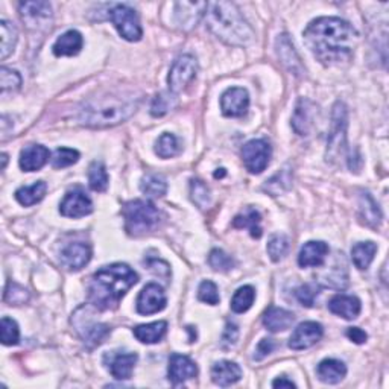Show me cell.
Listing matches in <instances>:
<instances>
[{
    "instance_id": "10",
    "label": "cell",
    "mask_w": 389,
    "mask_h": 389,
    "mask_svg": "<svg viewBox=\"0 0 389 389\" xmlns=\"http://www.w3.org/2000/svg\"><path fill=\"white\" fill-rule=\"evenodd\" d=\"M166 293L160 284L149 283L137 297V312L140 315H154L166 307Z\"/></svg>"
},
{
    "instance_id": "12",
    "label": "cell",
    "mask_w": 389,
    "mask_h": 389,
    "mask_svg": "<svg viewBox=\"0 0 389 389\" xmlns=\"http://www.w3.org/2000/svg\"><path fill=\"white\" fill-rule=\"evenodd\" d=\"M324 329L319 323L315 321H307V323H301L295 330H293L292 336L289 339V348L292 350H306L315 345L318 340L323 338Z\"/></svg>"
},
{
    "instance_id": "16",
    "label": "cell",
    "mask_w": 389,
    "mask_h": 389,
    "mask_svg": "<svg viewBox=\"0 0 389 389\" xmlns=\"http://www.w3.org/2000/svg\"><path fill=\"white\" fill-rule=\"evenodd\" d=\"M107 359H110V362H107L108 370H110L111 375L118 380H128L131 379L133 370L135 362H137L139 356L135 353H110L105 356Z\"/></svg>"
},
{
    "instance_id": "19",
    "label": "cell",
    "mask_w": 389,
    "mask_h": 389,
    "mask_svg": "<svg viewBox=\"0 0 389 389\" xmlns=\"http://www.w3.org/2000/svg\"><path fill=\"white\" fill-rule=\"evenodd\" d=\"M317 113V105L313 104L312 100L301 98L298 100V104L295 107V111H293L292 118V126L295 129V133L299 135H307L310 131V128L313 125V118H315Z\"/></svg>"
},
{
    "instance_id": "32",
    "label": "cell",
    "mask_w": 389,
    "mask_h": 389,
    "mask_svg": "<svg viewBox=\"0 0 389 389\" xmlns=\"http://www.w3.org/2000/svg\"><path fill=\"white\" fill-rule=\"evenodd\" d=\"M0 38H2V44H0V58H8L12 51H14L18 33L17 28L8 20H0Z\"/></svg>"
},
{
    "instance_id": "3",
    "label": "cell",
    "mask_w": 389,
    "mask_h": 389,
    "mask_svg": "<svg viewBox=\"0 0 389 389\" xmlns=\"http://www.w3.org/2000/svg\"><path fill=\"white\" fill-rule=\"evenodd\" d=\"M206 26L221 42L230 46H245L252 42L254 31L231 2H210L206 10Z\"/></svg>"
},
{
    "instance_id": "39",
    "label": "cell",
    "mask_w": 389,
    "mask_h": 389,
    "mask_svg": "<svg viewBox=\"0 0 389 389\" xmlns=\"http://www.w3.org/2000/svg\"><path fill=\"white\" fill-rule=\"evenodd\" d=\"M291 247V241L289 237L286 234H274L268 242V256L272 258L274 262L282 260V258L288 254Z\"/></svg>"
},
{
    "instance_id": "6",
    "label": "cell",
    "mask_w": 389,
    "mask_h": 389,
    "mask_svg": "<svg viewBox=\"0 0 389 389\" xmlns=\"http://www.w3.org/2000/svg\"><path fill=\"white\" fill-rule=\"evenodd\" d=\"M347 107L343 102H336L333 107L332 128L327 142V160L338 159L347 145Z\"/></svg>"
},
{
    "instance_id": "17",
    "label": "cell",
    "mask_w": 389,
    "mask_h": 389,
    "mask_svg": "<svg viewBox=\"0 0 389 389\" xmlns=\"http://www.w3.org/2000/svg\"><path fill=\"white\" fill-rule=\"evenodd\" d=\"M276 47H277L278 58L280 61H282L286 69L295 75V77H301V75L304 73L301 59H299L295 47H293L289 37L286 36V33H283V36H278Z\"/></svg>"
},
{
    "instance_id": "7",
    "label": "cell",
    "mask_w": 389,
    "mask_h": 389,
    "mask_svg": "<svg viewBox=\"0 0 389 389\" xmlns=\"http://www.w3.org/2000/svg\"><path fill=\"white\" fill-rule=\"evenodd\" d=\"M108 17L119 31L120 37H124L128 42H139L143 36L142 26L139 22V16L133 8L126 5H113Z\"/></svg>"
},
{
    "instance_id": "29",
    "label": "cell",
    "mask_w": 389,
    "mask_h": 389,
    "mask_svg": "<svg viewBox=\"0 0 389 389\" xmlns=\"http://www.w3.org/2000/svg\"><path fill=\"white\" fill-rule=\"evenodd\" d=\"M375 252H377V245L374 242H360L351 248L353 263L358 269L365 271L370 268L371 262L374 260Z\"/></svg>"
},
{
    "instance_id": "34",
    "label": "cell",
    "mask_w": 389,
    "mask_h": 389,
    "mask_svg": "<svg viewBox=\"0 0 389 389\" xmlns=\"http://www.w3.org/2000/svg\"><path fill=\"white\" fill-rule=\"evenodd\" d=\"M360 215L364 217V221L371 225V227H377L381 221V213L377 206V202L373 200L370 193H360V202H359Z\"/></svg>"
},
{
    "instance_id": "23",
    "label": "cell",
    "mask_w": 389,
    "mask_h": 389,
    "mask_svg": "<svg viewBox=\"0 0 389 389\" xmlns=\"http://www.w3.org/2000/svg\"><path fill=\"white\" fill-rule=\"evenodd\" d=\"M293 321H295V315L292 312L276 306H271L263 315V325L272 333L288 330Z\"/></svg>"
},
{
    "instance_id": "28",
    "label": "cell",
    "mask_w": 389,
    "mask_h": 389,
    "mask_svg": "<svg viewBox=\"0 0 389 389\" xmlns=\"http://www.w3.org/2000/svg\"><path fill=\"white\" fill-rule=\"evenodd\" d=\"M166 330H167L166 321H157V323L137 325L135 329H133V333L134 336L143 344H157L160 343L163 336H165Z\"/></svg>"
},
{
    "instance_id": "25",
    "label": "cell",
    "mask_w": 389,
    "mask_h": 389,
    "mask_svg": "<svg viewBox=\"0 0 389 389\" xmlns=\"http://www.w3.org/2000/svg\"><path fill=\"white\" fill-rule=\"evenodd\" d=\"M83 36L78 31H67L66 33L61 36L55 44H53V53H55L57 57H73V55H78L83 49Z\"/></svg>"
},
{
    "instance_id": "1",
    "label": "cell",
    "mask_w": 389,
    "mask_h": 389,
    "mask_svg": "<svg viewBox=\"0 0 389 389\" xmlns=\"http://www.w3.org/2000/svg\"><path fill=\"white\" fill-rule=\"evenodd\" d=\"M304 43L324 66H338L353 58L359 32L339 17H319L307 26Z\"/></svg>"
},
{
    "instance_id": "18",
    "label": "cell",
    "mask_w": 389,
    "mask_h": 389,
    "mask_svg": "<svg viewBox=\"0 0 389 389\" xmlns=\"http://www.w3.org/2000/svg\"><path fill=\"white\" fill-rule=\"evenodd\" d=\"M327 254H329V245L321 241H310L304 243V247L299 251L298 265L301 266V268H317V266H323Z\"/></svg>"
},
{
    "instance_id": "35",
    "label": "cell",
    "mask_w": 389,
    "mask_h": 389,
    "mask_svg": "<svg viewBox=\"0 0 389 389\" xmlns=\"http://www.w3.org/2000/svg\"><path fill=\"white\" fill-rule=\"evenodd\" d=\"M107 167L102 161H93L88 167V184L94 192H104L108 187Z\"/></svg>"
},
{
    "instance_id": "11",
    "label": "cell",
    "mask_w": 389,
    "mask_h": 389,
    "mask_svg": "<svg viewBox=\"0 0 389 389\" xmlns=\"http://www.w3.org/2000/svg\"><path fill=\"white\" fill-rule=\"evenodd\" d=\"M250 107V94L245 88H228L221 96V110L227 118H242Z\"/></svg>"
},
{
    "instance_id": "51",
    "label": "cell",
    "mask_w": 389,
    "mask_h": 389,
    "mask_svg": "<svg viewBox=\"0 0 389 389\" xmlns=\"http://www.w3.org/2000/svg\"><path fill=\"white\" fill-rule=\"evenodd\" d=\"M276 348V343L274 339H262L260 343H258L257 348H256V354H254V359L256 360H262L265 359L268 354H271L274 351Z\"/></svg>"
},
{
    "instance_id": "5",
    "label": "cell",
    "mask_w": 389,
    "mask_h": 389,
    "mask_svg": "<svg viewBox=\"0 0 389 389\" xmlns=\"http://www.w3.org/2000/svg\"><path fill=\"white\" fill-rule=\"evenodd\" d=\"M125 217V228L129 234L140 236L148 231H152L161 221V213L152 202L149 201H129L122 209Z\"/></svg>"
},
{
    "instance_id": "27",
    "label": "cell",
    "mask_w": 389,
    "mask_h": 389,
    "mask_svg": "<svg viewBox=\"0 0 389 389\" xmlns=\"http://www.w3.org/2000/svg\"><path fill=\"white\" fill-rule=\"evenodd\" d=\"M262 216L256 209L247 207L241 215H237L233 219V227L239 230H248L250 234L254 239L262 237Z\"/></svg>"
},
{
    "instance_id": "2",
    "label": "cell",
    "mask_w": 389,
    "mask_h": 389,
    "mask_svg": "<svg viewBox=\"0 0 389 389\" xmlns=\"http://www.w3.org/2000/svg\"><path fill=\"white\" fill-rule=\"evenodd\" d=\"M137 282L139 276L125 263L104 266L92 278L88 301L99 310H113Z\"/></svg>"
},
{
    "instance_id": "33",
    "label": "cell",
    "mask_w": 389,
    "mask_h": 389,
    "mask_svg": "<svg viewBox=\"0 0 389 389\" xmlns=\"http://www.w3.org/2000/svg\"><path fill=\"white\" fill-rule=\"evenodd\" d=\"M140 189L149 198H161L167 192V183L165 176L159 174H148L142 178Z\"/></svg>"
},
{
    "instance_id": "4",
    "label": "cell",
    "mask_w": 389,
    "mask_h": 389,
    "mask_svg": "<svg viewBox=\"0 0 389 389\" xmlns=\"http://www.w3.org/2000/svg\"><path fill=\"white\" fill-rule=\"evenodd\" d=\"M137 107L139 102L134 99L105 98L90 100L79 108L78 120L81 125L90 128L114 126L131 118L137 111Z\"/></svg>"
},
{
    "instance_id": "21",
    "label": "cell",
    "mask_w": 389,
    "mask_h": 389,
    "mask_svg": "<svg viewBox=\"0 0 389 389\" xmlns=\"http://www.w3.org/2000/svg\"><path fill=\"white\" fill-rule=\"evenodd\" d=\"M206 10H207V2L176 3V11H175L176 23L184 29L193 28V26H196V23L200 22V18L206 14Z\"/></svg>"
},
{
    "instance_id": "43",
    "label": "cell",
    "mask_w": 389,
    "mask_h": 389,
    "mask_svg": "<svg viewBox=\"0 0 389 389\" xmlns=\"http://www.w3.org/2000/svg\"><path fill=\"white\" fill-rule=\"evenodd\" d=\"M190 196L200 209H206L210 204V190L201 180H192L190 183Z\"/></svg>"
},
{
    "instance_id": "14",
    "label": "cell",
    "mask_w": 389,
    "mask_h": 389,
    "mask_svg": "<svg viewBox=\"0 0 389 389\" xmlns=\"http://www.w3.org/2000/svg\"><path fill=\"white\" fill-rule=\"evenodd\" d=\"M198 366L195 362L184 354H172L169 359L167 375L172 385H180L190 379L196 377Z\"/></svg>"
},
{
    "instance_id": "36",
    "label": "cell",
    "mask_w": 389,
    "mask_h": 389,
    "mask_svg": "<svg viewBox=\"0 0 389 389\" xmlns=\"http://www.w3.org/2000/svg\"><path fill=\"white\" fill-rule=\"evenodd\" d=\"M20 14L26 20L49 18L52 16V6L49 2H25L20 3Z\"/></svg>"
},
{
    "instance_id": "26",
    "label": "cell",
    "mask_w": 389,
    "mask_h": 389,
    "mask_svg": "<svg viewBox=\"0 0 389 389\" xmlns=\"http://www.w3.org/2000/svg\"><path fill=\"white\" fill-rule=\"evenodd\" d=\"M318 379L323 381V384L334 385L339 384L347 375V366L344 362H340L338 359H324L317 368Z\"/></svg>"
},
{
    "instance_id": "53",
    "label": "cell",
    "mask_w": 389,
    "mask_h": 389,
    "mask_svg": "<svg viewBox=\"0 0 389 389\" xmlns=\"http://www.w3.org/2000/svg\"><path fill=\"white\" fill-rule=\"evenodd\" d=\"M272 386H274V388H295V384H293L292 380L286 379L284 375H283V377H278V379H276L274 381H272Z\"/></svg>"
},
{
    "instance_id": "47",
    "label": "cell",
    "mask_w": 389,
    "mask_h": 389,
    "mask_svg": "<svg viewBox=\"0 0 389 389\" xmlns=\"http://www.w3.org/2000/svg\"><path fill=\"white\" fill-rule=\"evenodd\" d=\"M198 298H200L202 303H207L210 306H216L221 301L217 286L213 282H210V280H206V282H202L200 284V289H198Z\"/></svg>"
},
{
    "instance_id": "42",
    "label": "cell",
    "mask_w": 389,
    "mask_h": 389,
    "mask_svg": "<svg viewBox=\"0 0 389 389\" xmlns=\"http://www.w3.org/2000/svg\"><path fill=\"white\" fill-rule=\"evenodd\" d=\"M79 160V152L77 149L58 148L52 157V166L55 169H63L75 165Z\"/></svg>"
},
{
    "instance_id": "22",
    "label": "cell",
    "mask_w": 389,
    "mask_h": 389,
    "mask_svg": "<svg viewBox=\"0 0 389 389\" xmlns=\"http://www.w3.org/2000/svg\"><path fill=\"white\" fill-rule=\"evenodd\" d=\"M242 379V370L236 362L221 360L211 368V380L219 386H230Z\"/></svg>"
},
{
    "instance_id": "41",
    "label": "cell",
    "mask_w": 389,
    "mask_h": 389,
    "mask_svg": "<svg viewBox=\"0 0 389 389\" xmlns=\"http://www.w3.org/2000/svg\"><path fill=\"white\" fill-rule=\"evenodd\" d=\"M0 336H2L3 345H17L20 339V330L14 319L8 317L2 318V325H0Z\"/></svg>"
},
{
    "instance_id": "30",
    "label": "cell",
    "mask_w": 389,
    "mask_h": 389,
    "mask_svg": "<svg viewBox=\"0 0 389 389\" xmlns=\"http://www.w3.org/2000/svg\"><path fill=\"white\" fill-rule=\"evenodd\" d=\"M47 192V184L44 181H37L32 186L20 187L16 192V200L25 207L33 206V204L40 202L44 198Z\"/></svg>"
},
{
    "instance_id": "45",
    "label": "cell",
    "mask_w": 389,
    "mask_h": 389,
    "mask_svg": "<svg viewBox=\"0 0 389 389\" xmlns=\"http://www.w3.org/2000/svg\"><path fill=\"white\" fill-rule=\"evenodd\" d=\"M289 186H291V174L288 170H283V172H278L276 176H272L269 181H266L265 190L266 192H269L272 196H277L280 193H283Z\"/></svg>"
},
{
    "instance_id": "54",
    "label": "cell",
    "mask_w": 389,
    "mask_h": 389,
    "mask_svg": "<svg viewBox=\"0 0 389 389\" xmlns=\"http://www.w3.org/2000/svg\"><path fill=\"white\" fill-rule=\"evenodd\" d=\"M219 170H221V172H216V174H215L216 178H219V176H224V175H225V169H219Z\"/></svg>"
},
{
    "instance_id": "55",
    "label": "cell",
    "mask_w": 389,
    "mask_h": 389,
    "mask_svg": "<svg viewBox=\"0 0 389 389\" xmlns=\"http://www.w3.org/2000/svg\"><path fill=\"white\" fill-rule=\"evenodd\" d=\"M6 160H8V157H6V154H3V155H2V161H3L2 169H5V166H6Z\"/></svg>"
},
{
    "instance_id": "50",
    "label": "cell",
    "mask_w": 389,
    "mask_h": 389,
    "mask_svg": "<svg viewBox=\"0 0 389 389\" xmlns=\"http://www.w3.org/2000/svg\"><path fill=\"white\" fill-rule=\"evenodd\" d=\"M239 338V329H237V325L233 324V323H227V325H225V330H224V334H222V348H231L234 344H236V340Z\"/></svg>"
},
{
    "instance_id": "20",
    "label": "cell",
    "mask_w": 389,
    "mask_h": 389,
    "mask_svg": "<svg viewBox=\"0 0 389 389\" xmlns=\"http://www.w3.org/2000/svg\"><path fill=\"white\" fill-rule=\"evenodd\" d=\"M51 152L49 149L43 145H29L26 146L22 152H20L18 165L25 172H33V170H40L47 161H49Z\"/></svg>"
},
{
    "instance_id": "13",
    "label": "cell",
    "mask_w": 389,
    "mask_h": 389,
    "mask_svg": "<svg viewBox=\"0 0 389 389\" xmlns=\"http://www.w3.org/2000/svg\"><path fill=\"white\" fill-rule=\"evenodd\" d=\"M59 211L61 215L66 217H83L92 213L93 202L84 190H70V192L64 196V200L61 201Z\"/></svg>"
},
{
    "instance_id": "38",
    "label": "cell",
    "mask_w": 389,
    "mask_h": 389,
    "mask_svg": "<svg viewBox=\"0 0 389 389\" xmlns=\"http://www.w3.org/2000/svg\"><path fill=\"white\" fill-rule=\"evenodd\" d=\"M180 149H181L180 140L170 133L161 134L155 143V154L159 155L160 159H170V157H175L180 152Z\"/></svg>"
},
{
    "instance_id": "15",
    "label": "cell",
    "mask_w": 389,
    "mask_h": 389,
    "mask_svg": "<svg viewBox=\"0 0 389 389\" xmlns=\"http://www.w3.org/2000/svg\"><path fill=\"white\" fill-rule=\"evenodd\" d=\"M61 265L69 271H79L83 269L88 262L92 260V248L90 245L84 242L70 243L69 247H66L61 252Z\"/></svg>"
},
{
    "instance_id": "52",
    "label": "cell",
    "mask_w": 389,
    "mask_h": 389,
    "mask_svg": "<svg viewBox=\"0 0 389 389\" xmlns=\"http://www.w3.org/2000/svg\"><path fill=\"white\" fill-rule=\"evenodd\" d=\"M347 336L350 340H353L354 344H364L368 339V334L362 329H359V327H351V329H348Z\"/></svg>"
},
{
    "instance_id": "44",
    "label": "cell",
    "mask_w": 389,
    "mask_h": 389,
    "mask_svg": "<svg viewBox=\"0 0 389 389\" xmlns=\"http://www.w3.org/2000/svg\"><path fill=\"white\" fill-rule=\"evenodd\" d=\"M0 85H2V94H6L8 92H17L20 85H22V77L16 70L2 67L0 69Z\"/></svg>"
},
{
    "instance_id": "24",
    "label": "cell",
    "mask_w": 389,
    "mask_h": 389,
    "mask_svg": "<svg viewBox=\"0 0 389 389\" xmlns=\"http://www.w3.org/2000/svg\"><path fill=\"white\" fill-rule=\"evenodd\" d=\"M329 309L332 313L344 319H356L360 313L359 298L353 295H334L329 301Z\"/></svg>"
},
{
    "instance_id": "9",
    "label": "cell",
    "mask_w": 389,
    "mask_h": 389,
    "mask_svg": "<svg viewBox=\"0 0 389 389\" xmlns=\"http://www.w3.org/2000/svg\"><path fill=\"white\" fill-rule=\"evenodd\" d=\"M271 145L263 139L250 140L242 148L243 165L251 174H262L271 160Z\"/></svg>"
},
{
    "instance_id": "48",
    "label": "cell",
    "mask_w": 389,
    "mask_h": 389,
    "mask_svg": "<svg viewBox=\"0 0 389 389\" xmlns=\"http://www.w3.org/2000/svg\"><path fill=\"white\" fill-rule=\"evenodd\" d=\"M170 108H172V96L170 93H160L157 94L151 105V114L154 118H161L165 116Z\"/></svg>"
},
{
    "instance_id": "40",
    "label": "cell",
    "mask_w": 389,
    "mask_h": 389,
    "mask_svg": "<svg viewBox=\"0 0 389 389\" xmlns=\"http://www.w3.org/2000/svg\"><path fill=\"white\" fill-rule=\"evenodd\" d=\"M3 299L5 303H8L11 306H22L29 301V292L26 291L23 286H20L14 282H8L5 288Z\"/></svg>"
},
{
    "instance_id": "46",
    "label": "cell",
    "mask_w": 389,
    "mask_h": 389,
    "mask_svg": "<svg viewBox=\"0 0 389 389\" xmlns=\"http://www.w3.org/2000/svg\"><path fill=\"white\" fill-rule=\"evenodd\" d=\"M209 265L213 268L215 271L219 272H228L230 269H233L234 266V260L231 258V256H228L227 252H224L222 250H213L210 252L209 256Z\"/></svg>"
},
{
    "instance_id": "8",
    "label": "cell",
    "mask_w": 389,
    "mask_h": 389,
    "mask_svg": "<svg viewBox=\"0 0 389 389\" xmlns=\"http://www.w3.org/2000/svg\"><path fill=\"white\" fill-rule=\"evenodd\" d=\"M196 73H198V61L193 55L184 53V55L176 58L169 70V77H167L169 92L172 94L183 92L184 88L195 79Z\"/></svg>"
},
{
    "instance_id": "31",
    "label": "cell",
    "mask_w": 389,
    "mask_h": 389,
    "mask_svg": "<svg viewBox=\"0 0 389 389\" xmlns=\"http://www.w3.org/2000/svg\"><path fill=\"white\" fill-rule=\"evenodd\" d=\"M77 327L88 345H99L110 334V327L102 323H85V325L77 324Z\"/></svg>"
},
{
    "instance_id": "37",
    "label": "cell",
    "mask_w": 389,
    "mask_h": 389,
    "mask_svg": "<svg viewBox=\"0 0 389 389\" xmlns=\"http://www.w3.org/2000/svg\"><path fill=\"white\" fill-rule=\"evenodd\" d=\"M256 299V291L252 286H242L231 298V310L234 313L247 312Z\"/></svg>"
},
{
    "instance_id": "49",
    "label": "cell",
    "mask_w": 389,
    "mask_h": 389,
    "mask_svg": "<svg viewBox=\"0 0 389 389\" xmlns=\"http://www.w3.org/2000/svg\"><path fill=\"white\" fill-rule=\"evenodd\" d=\"M295 295L298 298V301L301 303L303 306L312 307L313 303H315L317 295H318V289H317V286H313V284H303L297 289Z\"/></svg>"
}]
</instances>
